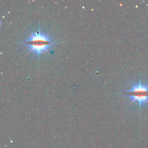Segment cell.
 Returning a JSON list of instances; mask_svg holds the SVG:
<instances>
[{
    "label": "cell",
    "mask_w": 148,
    "mask_h": 148,
    "mask_svg": "<svg viewBox=\"0 0 148 148\" xmlns=\"http://www.w3.org/2000/svg\"><path fill=\"white\" fill-rule=\"evenodd\" d=\"M122 94L130 98V103L137 102L140 108L148 103V84L142 83L140 79L138 83H132L131 88Z\"/></svg>",
    "instance_id": "obj_2"
},
{
    "label": "cell",
    "mask_w": 148,
    "mask_h": 148,
    "mask_svg": "<svg viewBox=\"0 0 148 148\" xmlns=\"http://www.w3.org/2000/svg\"><path fill=\"white\" fill-rule=\"evenodd\" d=\"M24 45L29 52L32 53L35 56L39 57L43 53H49L51 47L56 44L55 42L46 33L38 30L31 32L27 38L20 42Z\"/></svg>",
    "instance_id": "obj_1"
}]
</instances>
